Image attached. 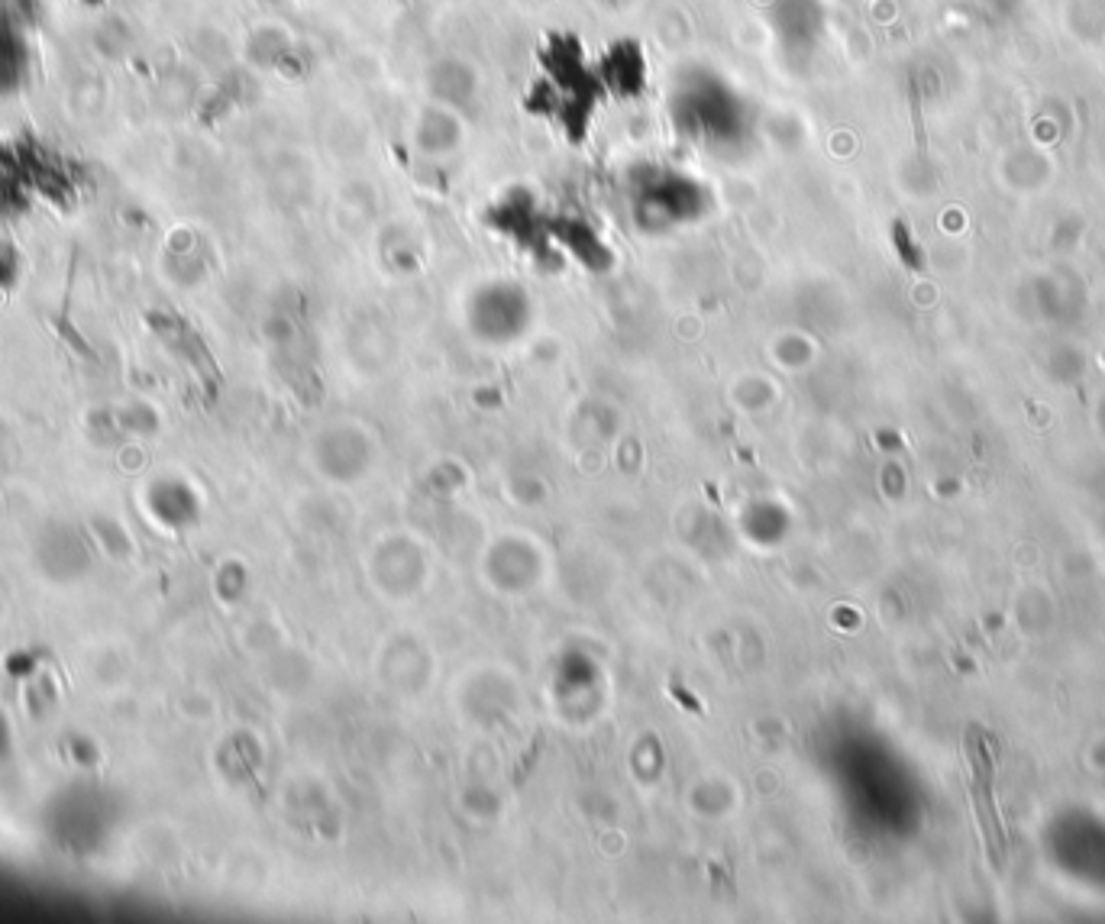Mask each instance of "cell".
I'll return each instance as SVG.
<instances>
[{"instance_id": "obj_1", "label": "cell", "mask_w": 1105, "mask_h": 924, "mask_svg": "<svg viewBox=\"0 0 1105 924\" xmlns=\"http://www.w3.org/2000/svg\"><path fill=\"white\" fill-rule=\"evenodd\" d=\"M967 763H970V792H973L979 828L986 834L992 863L1002 870V860H1005V853H1009L1005 850V824L999 818L996 798H992V756L986 747V734H983V727H976V724L967 731Z\"/></svg>"}]
</instances>
